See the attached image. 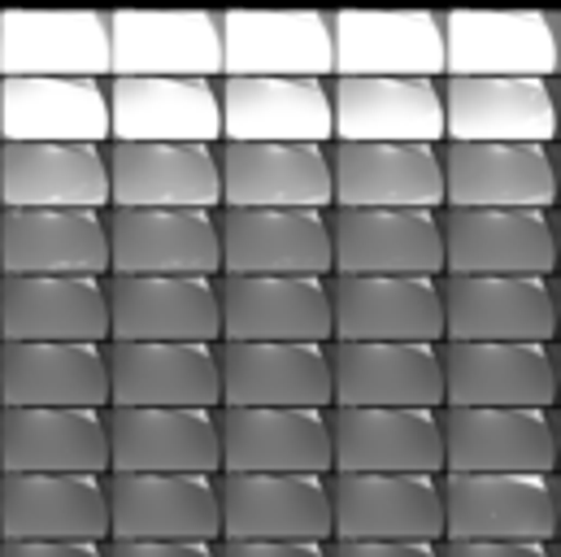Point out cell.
I'll return each mask as SVG.
<instances>
[{
	"label": "cell",
	"instance_id": "cell-1",
	"mask_svg": "<svg viewBox=\"0 0 561 557\" xmlns=\"http://www.w3.org/2000/svg\"><path fill=\"white\" fill-rule=\"evenodd\" d=\"M444 79H549L558 75V18L545 9H448Z\"/></svg>",
	"mask_w": 561,
	"mask_h": 557
},
{
	"label": "cell",
	"instance_id": "cell-2",
	"mask_svg": "<svg viewBox=\"0 0 561 557\" xmlns=\"http://www.w3.org/2000/svg\"><path fill=\"white\" fill-rule=\"evenodd\" d=\"M110 79H222V22L209 9H114Z\"/></svg>",
	"mask_w": 561,
	"mask_h": 557
},
{
	"label": "cell",
	"instance_id": "cell-3",
	"mask_svg": "<svg viewBox=\"0 0 561 557\" xmlns=\"http://www.w3.org/2000/svg\"><path fill=\"white\" fill-rule=\"evenodd\" d=\"M222 79H335L331 13L322 9H227Z\"/></svg>",
	"mask_w": 561,
	"mask_h": 557
},
{
	"label": "cell",
	"instance_id": "cell-4",
	"mask_svg": "<svg viewBox=\"0 0 561 557\" xmlns=\"http://www.w3.org/2000/svg\"><path fill=\"white\" fill-rule=\"evenodd\" d=\"M110 344H222L218 278L110 275Z\"/></svg>",
	"mask_w": 561,
	"mask_h": 557
},
{
	"label": "cell",
	"instance_id": "cell-5",
	"mask_svg": "<svg viewBox=\"0 0 561 557\" xmlns=\"http://www.w3.org/2000/svg\"><path fill=\"white\" fill-rule=\"evenodd\" d=\"M0 79H105L110 13L0 9Z\"/></svg>",
	"mask_w": 561,
	"mask_h": 557
},
{
	"label": "cell",
	"instance_id": "cell-6",
	"mask_svg": "<svg viewBox=\"0 0 561 557\" xmlns=\"http://www.w3.org/2000/svg\"><path fill=\"white\" fill-rule=\"evenodd\" d=\"M553 278L444 275V344H553Z\"/></svg>",
	"mask_w": 561,
	"mask_h": 557
},
{
	"label": "cell",
	"instance_id": "cell-7",
	"mask_svg": "<svg viewBox=\"0 0 561 557\" xmlns=\"http://www.w3.org/2000/svg\"><path fill=\"white\" fill-rule=\"evenodd\" d=\"M335 79H444V22L431 9H335Z\"/></svg>",
	"mask_w": 561,
	"mask_h": 557
},
{
	"label": "cell",
	"instance_id": "cell-8",
	"mask_svg": "<svg viewBox=\"0 0 561 557\" xmlns=\"http://www.w3.org/2000/svg\"><path fill=\"white\" fill-rule=\"evenodd\" d=\"M222 344H335L331 278L222 275Z\"/></svg>",
	"mask_w": 561,
	"mask_h": 557
},
{
	"label": "cell",
	"instance_id": "cell-9",
	"mask_svg": "<svg viewBox=\"0 0 561 557\" xmlns=\"http://www.w3.org/2000/svg\"><path fill=\"white\" fill-rule=\"evenodd\" d=\"M444 541L558 536V475H439Z\"/></svg>",
	"mask_w": 561,
	"mask_h": 557
},
{
	"label": "cell",
	"instance_id": "cell-10",
	"mask_svg": "<svg viewBox=\"0 0 561 557\" xmlns=\"http://www.w3.org/2000/svg\"><path fill=\"white\" fill-rule=\"evenodd\" d=\"M335 344H444V278L331 275Z\"/></svg>",
	"mask_w": 561,
	"mask_h": 557
},
{
	"label": "cell",
	"instance_id": "cell-11",
	"mask_svg": "<svg viewBox=\"0 0 561 557\" xmlns=\"http://www.w3.org/2000/svg\"><path fill=\"white\" fill-rule=\"evenodd\" d=\"M0 344H110V278L0 275Z\"/></svg>",
	"mask_w": 561,
	"mask_h": 557
},
{
	"label": "cell",
	"instance_id": "cell-12",
	"mask_svg": "<svg viewBox=\"0 0 561 557\" xmlns=\"http://www.w3.org/2000/svg\"><path fill=\"white\" fill-rule=\"evenodd\" d=\"M444 209H549L558 205L553 144H439Z\"/></svg>",
	"mask_w": 561,
	"mask_h": 557
},
{
	"label": "cell",
	"instance_id": "cell-13",
	"mask_svg": "<svg viewBox=\"0 0 561 557\" xmlns=\"http://www.w3.org/2000/svg\"><path fill=\"white\" fill-rule=\"evenodd\" d=\"M444 275L553 278L558 236L549 209H439Z\"/></svg>",
	"mask_w": 561,
	"mask_h": 557
},
{
	"label": "cell",
	"instance_id": "cell-14",
	"mask_svg": "<svg viewBox=\"0 0 561 557\" xmlns=\"http://www.w3.org/2000/svg\"><path fill=\"white\" fill-rule=\"evenodd\" d=\"M110 541L222 545L218 475H105Z\"/></svg>",
	"mask_w": 561,
	"mask_h": 557
},
{
	"label": "cell",
	"instance_id": "cell-15",
	"mask_svg": "<svg viewBox=\"0 0 561 557\" xmlns=\"http://www.w3.org/2000/svg\"><path fill=\"white\" fill-rule=\"evenodd\" d=\"M331 541L444 545L439 475H331Z\"/></svg>",
	"mask_w": 561,
	"mask_h": 557
},
{
	"label": "cell",
	"instance_id": "cell-16",
	"mask_svg": "<svg viewBox=\"0 0 561 557\" xmlns=\"http://www.w3.org/2000/svg\"><path fill=\"white\" fill-rule=\"evenodd\" d=\"M444 410H553V344H439Z\"/></svg>",
	"mask_w": 561,
	"mask_h": 557
},
{
	"label": "cell",
	"instance_id": "cell-17",
	"mask_svg": "<svg viewBox=\"0 0 561 557\" xmlns=\"http://www.w3.org/2000/svg\"><path fill=\"white\" fill-rule=\"evenodd\" d=\"M110 275L222 278L218 209H110Z\"/></svg>",
	"mask_w": 561,
	"mask_h": 557
},
{
	"label": "cell",
	"instance_id": "cell-18",
	"mask_svg": "<svg viewBox=\"0 0 561 557\" xmlns=\"http://www.w3.org/2000/svg\"><path fill=\"white\" fill-rule=\"evenodd\" d=\"M110 209H222L218 144L110 139Z\"/></svg>",
	"mask_w": 561,
	"mask_h": 557
},
{
	"label": "cell",
	"instance_id": "cell-19",
	"mask_svg": "<svg viewBox=\"0 0 561 557\" xmlns=\"http://www.w3.org/2000/svg\"><path fill=\"white\" fill-rule=\"evenodd\" d=\"M222 209H335L331 144H218Z\"/></svg>",
	"mask_w": 561,
	"mask_h": 557
},
{
	"label": "cell",
	"instance_id": "cell-20",
	"mask_svg": "<svg viewBox=\"0 0 561 557\" xmlns=\"http://www.w3.org/2000/svg\"><path fill=\"white\" fill-rule=\"evenodd\" d=\"M222 275H335L331 209H218Z\"/></svg>",
	"mask_w": 561,
	"mask_h": 557
},
{
	"label": "cell",
	"instance_id": "cell-21",
	"mask_svg": "<svg viewBox=\"0 0 561 557\" xmlns=\"http://www.w3.org/2000/svg\"><path fill=\"white\" fill-rule=\"evenodd\" d=\"M444 475H553V410H439Z\"/></svg>",
	"mask_w": 561,
	"mask_h": 557
},
{
	"label": "cell",
	"instance_id": "cell-22",
	"mask_svg": "<svg viewBox=\"0 0 561 557\" xmlns=\"http://www.w3.org/2000/svg\"><path fill=\"white\" fill-rule=\"evenodd\" d=\"M110 410H222L218 344H110Z\"/></svg>",
	"mask_w": 561,
	"mask_h": 557
},
{
	"label": "cell",
	"instance_id": "cell-23",
	"mask_svg": "<svg viewBox=\"0 0 561 557\" xmlns=\"http://www.w3.org/2000/svg\"><path fill=\"white\" fill-rule=\"evenodd\" d=\"M222 410H331V344H218Z\"/></svg>",
	"mask_w": 561,
	"mask_h": 557
},
{
	"label": "cell",
	"instance_id": "cell-24",
	"mask_svg": "<svg viewBox=\"0 0 561 557\" xmlns=\"http://www.w3.org/2000/svg\"><path fill=\"white\" fill-rule=\"evenodd\" d=\"M222 541L331 545V475H218Z\"/></svg>",
	"mask_w": 561,
	"mask_h": 557
},
{
	"label": "cell",
	"instance_id": "cell-25",
	"mask_svg": "<svg viewBox=\"0 0 561 557\" xmlns=\"http://www.w3.org/2000/svg\"><path fill=\"white\" fill-rule=\"evenodd\" d=\"M335 275L444 278V227L435 209H331Z\"/></svg>",
	"mask_w": 561,
	"mask_h": 557
},
{
	"label": "cell",
	"instance_id": "cell-26",
	"mask_svg": "<svg viewBox=\"0 0 561 557\" xmlns=\"http://www.w3.org/2000/svg\"><path fill=\"white\" fill-rule=\"evenodd\" d=\"M444 144H553L558 101L549 79H439Z\"/></svg>",
	"mask_w": 561,
	"mask_h": 557
},
{
	"label": "cell",
	"instance_id": "cell-27",
	"mask_svg": "<svg viewBox=\"0 0 561 557\" xmlns=\"http://www.w3.org/2000/svg\"><path fill=\"white\" fill-rule=\"evenodd\" d=\"M335 209H444L439 144H331Z\"/></svg>",
	"mask_w": 561,
	"mask_h": 557
},
{
	"label": "cell",
	"instance_id": "cell-28",
	"mask_svg": "<svg viewBox=\"0 0 561 557\" xmlns=\"http://www.w3.org/2000/svg\"><path fill=\"white\" fill-rule=\"evenodd\" d=\"M331 410H444L439 344H331Z\"/></svg>",
	"mask_w": 561,
	"mask_h": 557
},
{
	"label": "cell",
	"instance_id": "cell-29",
	"mask_svg": "<svg viewBox=\"0 0 561 557\" xmlns=\"http://www.w3.org/2000/svg\"><path fill=\"white\" fill-rule=\"evenodd\" d=\"M0 275L110 278V209H0Z\"/></svg>",
	"mask_w": 561,
	"mask_h": 557
},
{
	"label": "cell",
	"instance_id": "cell-30",
	"mask_svg": "<svg viewBox=\"0 0 561 557\" xmlns=\"http://www.w3.org/2000/svg\"><path fill=\"white\" fill-rule=\"evenodd\" d=\"M110 475H222L218 410H105Z\"/></svg>",
	"mask_w": 561,
	"mask_h": 557
},
{
	"label": "cell",
	"instance_id": "cell-31",
	"mask_svg": "<svg viewBox=\"0 0 561 557\" xmlns=\"http://www.w3.org/2000/svg\"><path fill=\"white\" fill-rule=\"evenodd\" d=\"M222 139L335 144L331 79H218Z\"/></svg>",
	"mask_w": 561,
	"mask_h": 557
},
{
	"label": "cell",
	"instance_id": "cell-32",
	"mask_svg": "<svg viewBox=\"0 0 561 557\" xmlns=\"http://www.w3.org/2000/svg\"><path fill=\"white\" fill-rule=\"evenodd\" d=\"M0 410H110V344H0Z\"/></svg>",
	"mask_w": 561,
	"mask_h": 557
},
{
	"label": "cell",
	"instance_id": "cell-33",
	"mask_svg": "<svg viewBox=\"0 0 561 557\" xmlns=\"http://www.w3.org/2000/svg\"><path fill=\"white\" fill-rule=\"evenodd\" d=\"M0 209H110V144H0Z\"/></svg>",
	"mask_w": 561,
	"mask_h": 557
},
{
	"label": "cell",
	"instance_id": "cell-34",
	"mask_svg": "<svg viewBox=\"0 0 561 557\" xmlns=\"http://www.w3.org/2000/svg\"><path fill=\"white\" fill-rule=\"evenodd\" d=\"M0 541L110 545L105 475H0Z\"/></svg>",
	"mask_w": 561,
	"mask_h": 557
},
{
	"label": "cell",
	"instance_id": "cell-35",
	"mask_svg": "<svg viewBox=\"0 0 561 557\" xmlns=\"http://www.w3.org/2000/svg\"><path fill=\"white\" fill-rule=\"evenodd\" d=\"M110 139L222 144L218 79H110Z\"/></svg>",
	"mask_w": 561,
	"mask_h": 557
},
{
	"label": "cell",
	"instance_id": "cell-36",
	"mask_svg": "<svg viewBox=\"0 0 561 557\" xmlns=\"http://www.w3.org/2000/svg\"><path fill=\"white\" fill-rule=\"evenodd\" d=\"M222 475H331V410H218Z\"/></svg>",
	"mask_w": 561,
	"mask_h": 557
},
{
	"label": "cell",
	"instance_id": "cell-37",
	"mask_svg": "<svg viewBox=\"0 0 561 557\" xmlns=\"http://www.w3.org/2000/svg\"><path fill=\"white\" fill-rule=\"evenodd\" d=\"M331 475H444L439 410H331Z\"/></svg>",
	"mask_w": 561,
	"mask_h": 557
},
{
	"label": "cell",
	"instance_id": "cell-38",
	"mask_svg": "<svg viewBox=\"0 0 561 557\" xmlns=\"http://www.w3.org/2000/svg\"><path fill=\"white\" fill-rule=\"evenodd\" d=\"M335 144H444L439 79H331Z\"/></svg>",
	"mask_w": 561,
	"mask_h": 557
},
{
	"label": "cell",
	"instance_id": "cell-39",
	"mask_svg": "<svg viewBox=\"0 0 561 557\" xmlns=\"http://www.w3.org/2000/svg\"><path fill=\"white\" fill-rule=\"evenodd\" d=\"M0 144H110V83L0 79Z\"/></svg>",
	"mask_w": 561,
	"mask_h": 557
},
{
	"label": "cell",
	"instance_id": "cell-40",
	"mask_svg": "<svg viewBox=\"0 0 561 557\" xmlns=\"http://www.w3.org/2000/svg\"><path fill=\"white\" fill-rule=\"evenodd\" d=\"M0 475H110L105 410H0Z\"/></svg>",
	"mask_w": 561,
	"mask_h": 557
},
{
	"label": "cell",
	"instance_id": "cell-41",
	"mask_svg": "<svg viewBox=\"0 0 561 557\" xmlns=\"http://www.w3.org/2000/svg\"><path fill=\"white\" fill-rule=\"evenodd\" d=\"M439 557H553L540 541H444Z\"/></svg>",
	"mask_w": 561,
	"mask_h": 557
},
{
	"label": "cell",
	"instance_id": "cell-42",
	"mask_svg": "<svg viewBox=\"0 0 561 557\" xmlns=\"http://www.w3.org/2000/svg\"><path fill=\"white\" fill-rule=\"evenodd\" d=\"M218 557H331L318 541H222Z\"/></svg>",
	"mask_w": 561,
	"mask_h": 557
},
{
	"label": "cell",
	"instance_id": "cell-43",
	"mask_svg": "<svg viewBox=\"0 0 561 557\" xmlns=\"http://www.w3.org/2000/svg\"><path fill=\"white\" fill-rule=\"evenodd\" d=\"M110 557H218V545L205 541H110Z\"/></svg>",
	"mask_w": 561,
	"mask_h": 557
},
{
	"label": "cell",
	"instance_id": "cell-44",
	"mask_svg": "<svg viewBox=\"0 0 561 557\" xmlns=\"http://www.w3.org/2000/svg\"><path fill=\"white\" fill-rule=\"evenodd\" d=\"M331 557H439L426 541H331Z\"/></svg>",
	"mask_w": 561,
	"mask_h": 557
},
{
	"label": "cell",
	"instance_id": "cell-45",
	"mask_svg": "<svg viewBox=\"0 0 561 557\" xmlns=\"http://www.w3.org/2000/svg\"><path fill=\"white\" fill-rule=\"evenodd\" d=\"M0 557H110L96 541H0Z\"/></svg>",
	"mask_w": 561,
	"mask_h": 557
}]
</instances>
